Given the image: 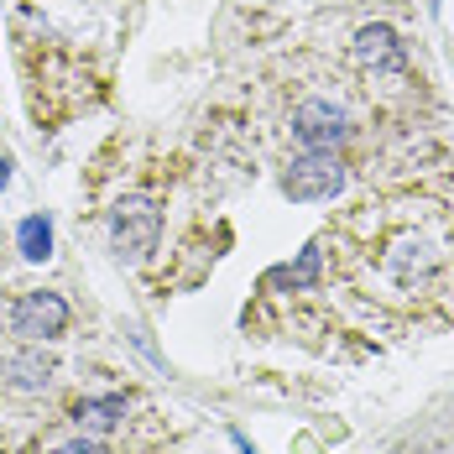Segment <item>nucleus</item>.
Segmentation results:
<instances>
[{"instance_id":"1","label":"nucleus","mask_w":454,"mask_h":454,"mask_svg":"<svg viewBox=\"0 0 454 454\" xmlns=\"http://www.w3.org/2000/svg\"><path fill=\"white\" fill-rule=\"evenodd\" d=\"M157 235H162V209L146 193H131V199H121L110 209V251H115V262H126V267L146 262L157 251Z\"/></svg>"},{"instance_id":"2","label":"nucleus","mask_w":454,"mask_h":454,"mask_svg":"<svg viewBox=\"0 0 454 454\" xmlns=\"http://www.w3.org/2000/svg\"><path fill=\"white\" fill-rule=\"evenodd\" d=\"M340 188H345V162H340L334 152H303V157H293L287 173H282V193H287L293 204L334 199Z\"/></svg>"},{"instance_id":"3","label":"nucleus","mask_w":454,"mask_h":454,"mask_svg":"<svg viewBox=\"0 0 454 454\" xmlns=\"http://www.w3.org/2000/svg\"><path fill=\"white\" fill-rule=\"evenodd\" d=\"M381 272L392 277L403 293L428 287V282H434V272H439L434 240H428L423 230H403V235H392V240H387V256H381Z\"/></svg>"},{"instance_id":"4","label":"nucleus","mask_w":454,"mask_h":454,"mask_svg":"<svg viewBox=\"0 0 454 454\" xmlns=\"http://www.w3.org/2000/svg\"><path fill=\"white\" fill-rule=\"evenodd\" d=\"M11 329H16L27 345L63 340V329H68V303H63L58 293H21L16 309H11Z\"/></svg>"},{"instance_id":"5","label":"nucleus","mask_w":454,"mask_h":454,"mask_svg":"<svg viewBox=\"0 0 454 454\" xmlns=\"http://www.w3.org/2000/svg\"><path fill=\"white\" fill-rule=\"evenodd\" d=\"M293 137L303 141V152H334L340 141L350 137V121H345V110L329 105V99H303V105L293 110Z\"/></svg>"},{"instance_id":"6","label":"nucleus","mask_w":454,"mask_h":454,"mask_svg":"<svg viewBox=\"0 0 454 454\" xmlns=\"http://www.w3.org/2000/svg\"><path fill=\"white\" fill-rule=\"evenodd\" d=\"M356 63L365 74H397L403 68V43L392 27H361L356 37Z\"/></svg>"},{"instance_id":"7","label":"nucleus","mask_w":454,"mask_h":454,"mask_svg":"<svg viewBox=\"0 0 454 454\" xmlns=\"http://www.w3.org/2000/svg\"><path fill=\"white\" fill-rule=\"evenodd\" d=\"M0 376H5L11 392H43L47 381H52V361H47L37 345H27V350H16V356L0 361Z\"/></svg>"},{"instance_id":"8","label":"nucleus","mask_w":454,"mask_h":454,"mask_svg":"<svg viewBox=\"0 0 454 454\" xmlns=\"http://www.w3.org/2000/svg\"><path fill=\"white\" fill-rule=\"evenodd\" d=\"M318 272H324V240H309L298 262H287V267L267 272V287H287V293H303V287H314V282H318Z\"/></svg>"},{"instance_id":"9","label":"nucleus","mask_w":454,"mask_h":454,"mask_svg":"<svg viewBox=\"0 0 454 454\" xmlns=\"http://www.w3.org/2000/svg\"><path fill=\"white\" fill-rule=\"evenodd\" d=\"M16 251H21L27 262H47V256H52V220H47V215H27V220L16 225Z\"/></svg>"},{"instance_id":"10","label":"nucleus","mask_w":454,"mask_h":454,"mask_svg":"<svg viewBox=\"0 0 454 454\" xmlns=\"http://www.w3.org/2000/svg\"><path fill=\"white\" fill-rule=\"evenodd\" d=\"M74 418H79V428H115L126 418V397H90L74 408Z\"/></svg>"},{"instance_id":"11","label":"nucleus","mask_w":454,"mask_h":454,"mask_svg":"<svg viewBox=\"0 0 454 454\" xmlns=\"http://www.w3.org/2000/svg\"><path fill=\"white\" fill-rule=\"evenodd\" d=\"M52 454H110L99 439H74V444H63V450H52Z\"/></svg>"},{"instance_id":"12","label":"nucleus","mask_w":454,"mask_h":454,"mask_svg":"<svg viewBox=\"0 0 454 454\" xmlns=\"http://www.w3.org/2000/svg\"><path fill=\"white\" fill-rule=\"evenodd\" d=\"M5 178H11V168H5V157H0V188H5Z\"/></svg>"}]
</instances>
